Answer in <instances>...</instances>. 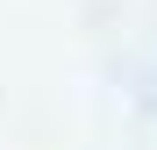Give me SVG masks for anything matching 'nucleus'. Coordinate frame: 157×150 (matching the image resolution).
<instances>
[]
</instances>
